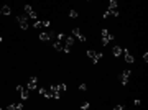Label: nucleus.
Returning a JSON list of instances; mask_svg holds the SVG:
<instances>
[{
	"mask_svg": "<svg viewBox=\"0 0 148 110\" xmlns=\"http://www.w3.org/2000/svg\"><path fill=\"white\" fill-rule=\"evenodd\" d=\"M100 35H102V45H104V46H107L109 43L114 40V35H112L107 28H104L102 31H100Z\"/></svg>",
	"mask_w": 148,
	"mask_h": 110,
	"instance_id": "1",
	"label": "nucleus"
},
{
	"mask_svg": "<svg viewBox=\"0 0 148 110\" xmlns=\"http://www.w3.org/2000/svg\"><path fill=\"white\" fill-rule=\"evenodd\" d=\"M102 56H104L102 53L92 51V49H91V51H87V58L91 59V61H92V63H94V64H97V63H99V61L102 59Z\"/></svg>",
	"mask_w": 148,
	"mask_h": 110,
	"instance_id": "2",
	"label": "nucleus"
},
{
	"mask_svg": "<svg viewBox=\"0 0 148 110\" xmlns=\"http://www.w3.org/2000/svg\"><path fill=\"white\" fill-rule=\"evenodd\" d=\"M130 76H132V71H130V69L122 71V74L119 76L120 84H122V86H127V84H128V79H130Z\"/></svg>",
	"mask_w": 148,
	"mask_h": 110,
	"instance_id": "3",
	"label": "nucleus"
},
{
	"mask_svg": "<svg viewBox=\"0 0 148 110\" xmlns=\"http://www.w3.org/2000/svg\"><path fill=\"white\" fill-rule=\"evenodd\" d=\"M17 22H18V25H20V28L22 30H28V20H26V17L25 15H18L17 17Z\"/></svg>",
	"mask_w": 148,
	"mask_h": 110,
	"instance_id": "4",
	"label": "nucleus"
},
{
	"mask_svg": "<svg viewBox=\"0 0 148 110\" xmlns=\"http://www.w3.org/2000/svg\"><path fill=\"white\" fill-rule=\"evenodd\" d=\"M36 87H38V77L33 76V77H30L28 82H26V89H28V90H35Z\"/></svg>",
	"mask_w": 148,
	"mask_h": 110,
	"instance_id": "5",
	"label": "nucleus"
},
{
	"mask_svg": "<svg viewBox=\"0 0 148 110\" xmlns=\"http://www.w3.org/2000/svg\"><path fill=\"white\" fill-rule=\"evenodd\" d=\"M122 54L125 56V61H127L128 64H133V63H135V58H133V54H132L130 49H124V51H122Z\"/></svg>",
	"mask_w": 148,
	"mask_h": 110,
	"instance_id": "6",
	"label": "nucleus"
},
{
	"mask_svg": "<svg viewBox=\"0 0 148 110\" xmlns=\"http://www.w3.org/2000/svg\"><path fill=\"white\" fill-rule=\"evenodd\" d=\"M110 17H119V8H107L104 13V18H110Z\"/></svg>",
	"mask_w": 148,
	"mask_h": 110,
	"instance_id": "7",
	"label": "nucleus"
},
{
	"mask_svg": "<svg viewBox=\"0 0 148 110\" xmlns=\"http://www.w3.org/2000/svg\"><path fill=\"white\" fill-rule=\"evenodd\" d=\"M25 13H26V17L28 18H33V20H36V13H35V10L31 8V5H25Z\"/></svg>",
	"mask_w": 148,
	"mask_h": 110,
	"instance_id": "8",
	"label": "nucleus"
},
{
	"mask_svg": "<svg viewBox=\"0 0 148 110\" xmlns=\"http://www.w3.org/2000/svg\"><path fill=\"white\" fill-rule=\"evenodd\" d=\"M54 38H56V33H41L40 35V40L41 41H50V40H54Z\"/></svg>",
	"mask_w": 148,
	"mask_h": 110,
	"instance_id": "9",
	"label": "nucleus"
},
{
	"mask_svg": "<svg viewBox=\"0 0 148 110\" xmlns=\"http://www.w3.org/2000/svg\"><path fill=\"white\" fill-rule=\"evenodd\" d=\"M50 25H51V23H50L48 20H43V22H38V20H36L33 26H35L36 30H40V28H46V26H50Z\"/></svg>",
	"mask_w": 148,
	"mask_h": 110,
	"instance_id": "10",
	"label": "nucleus"
},
{
	"mask_svg": "<svg viewBox=\"0 0 148 110\" xmlns=\"http://www.w3.org/2000/svg\"><path fill=\"white\" fill-rule=\"evenodd\" d=\"M73 36L74 38H77L79 41H86V36L79 31V28H73Z\"/></svg>",
	"mask_w": 148,
	"mask_h": 110,
	"instance_id": "11",
	"label": "nucleus"
},
{
	"mask_svg": "<svg viewBox=\"0 0 148 110\" xmlns=\"http://www.w3.org/2000/svg\"><path fill=\"white\" fill-rule=\"evenodd\" d=\"M51 95H53V99H59L61 90H59V87L58 86H51Z\"/></svg>",
	"mask_w": 148,
	"mask_h": 110,
	"instance_id": "12",
	"label": "nucleus"
},
{
	"mask_svg": "<svg viewBox=\"0 0 148 110\" xmlns=\"http://www.w3.org/2000/svg\"><path fill=\"white\" fill-rule=\"evenodd\" d=\"M10 13H12V8L8 5H3L2 8H0V15H3V17H8Z\"/></svg>",
	"mask_w": 148,
	"mask_h": 110,
	"instance_id": "13",
	"label": "nucleus"
},
{
	"mask_svg": "<svg viewBox=\"0 0 148 110\" xmlns=\"http://www.w3.org/2000/svg\"><path fill=\"white\" fill-rule=\"evenodd\" d=\"M122 51H124V49H122V48H120L119 45H115V46L112 48V54H114L115 58H119L120 54H122Z\"/></svg>",
	"mask_w": 148,
	"mask_h": 110,
	"instance_id": "14",
	"label": "nucleus"
},
{
	"mask_svg": "<svg viewBox=\"0 0 148 110\" xmlns=\"http://www.w3.org/2000/svg\"><path fill=\"white\" fill-rule=\"evenodd\" d=\"M40 94L43 95V97H46V99H53L51 92H48V90H46L45 87H41V89H40Z\"/></svg>",
	"mask_w": 148,
	"mask_h": 110,
	"instance_id": "15",
	"label": "nucleus"
},
{
	"mask_svg": "<svg viewBox=\"0 0 148 110\" xmlns=\"http://www.w3.org/2000/svg\"><path fill=\"white\" fill-rule=\"evenodd\" d=\"M7 109L8 110H22L23 105L22 104H12V105H7Z\"/></svg>",
	"mask_w": 148,
	"mask_h": 110,
	"instance_id": "16",
	"label": "nucleus"
},
{
	"mask_svg": "<svg viewBox=\"0 0 148 110\" xmlns=\"http://www.w3.org/2000/svg\"><path fill=\"white\" fill-rule=\"evenodd\" d=\"M20 94H22V99H23V100H26V99L30 97V92H28V89H26V87H23Z\"/></svg>",
	"mask_w": 148,
	"mask_h": 110,
	"instance_id": "17",
	"label": "nucleus"
},
{
	"mask_svg": "<svg viewBox=\"0 0 148 110\" xmlns=\"http://www.w3.org/2000/svg\"><path fill=\"white\" fill-rule=\"evenodd\" d=\"M89 107H91V104H89V102H82V104H81V110H87Z\"/></svg>",
	"mask_w": 148,
	"mask_h": 110,
	"instance_id": "18",
	"label": "nucleus"
},
{
	"mask_svg": "<svg viewBox=\"0 0 148 110\" xmlns=\"http://www.w3.org/2000/svg\"><path fill=\"white\" fill-rule=\"evenodd\" d=\"M109 8H117V0H110L109 2Z\"/></svg>",
	"mask_w": 148,
	"mask_h": 110,
	"instance_id": "19",
	"label": "nucleus"
},
{
	"mask_svg": "<svg viewBox=\"0 0 148 110\" xmlns=\"http://www.w3.org/2000/svg\"><path fill=\"white\" fill-rule=\"evenodd\" d=\"M69 17H71V18H77V17H79V13L76 12V10H71V12H69Z\"/></svg>",
	"mask_w": 148,
	"mask_h": 110,
	"instance_id": "20",
	"label": "nucleus"
},
{
	"mask_svg": "<svg viewBox=\"0 0 148 110\" xmlns=\"http://www.w3.org/2000/svg\"><path fill=\"white\" fill-rule=\"evenodd\" d=\"M79 90H81V92H86V90H87V84H84V82H82V84L79 86Z\"/></svg>",
	"mask_w": 148,
	"mask_h": 110,
	"instance_id": "21",
	"label": "nucleus"
},
{
	"mask_svg": "<svg viewBox=\"0 0 148 110\" xmlns=\"http://www.w3.org/2000/svg\"><path fill=\"white\" fill-rule=\"evenodd\" d=\"M59 90H61V92H64V90H66V84H59Z\"/></svg>",
	"mask_w": 148,
	"mask_h": 110,
	"instance_id": "22",
	"label": "nucleus"
},
{
	"mask_svg": "<svg viewBox=\"0 0 148 110\" xmlns=\"http://www.w3.org/2000/svg\"><path fill=\"white\" fill-rule=\"evenodd\" d=\"M114 110H124V105H115Z\"/></svg>",
	"mask_w": 148,
	"mask_h": 110,
	"instance_id": "23",
	"label": "nucleus"
},
{
	"mask_svg": "<svg viewBox=\"0 0 148 110\" xmlns=\"http://www.w3.org/2000/svg\"><path fill=\"white\" fill-rule=\"evenodd\" d=\"M0 43H2V36H0Z\"/></svg>",
	"mask_w": 148,
	"mask_h": 110,
	"instance_id": "24",
	"label": "nucleus"
}]
</instances>
